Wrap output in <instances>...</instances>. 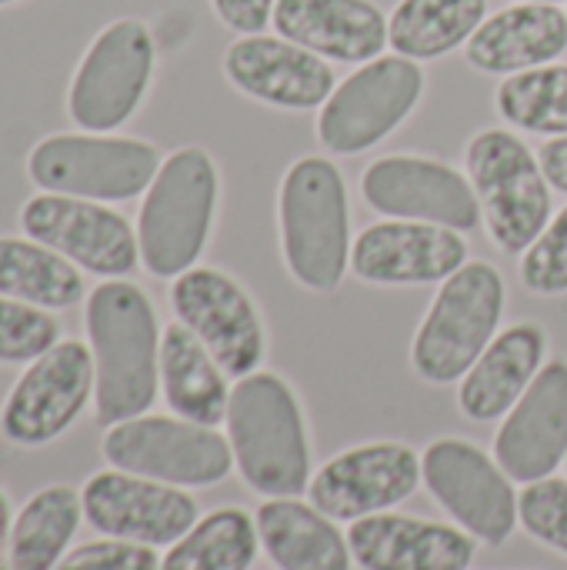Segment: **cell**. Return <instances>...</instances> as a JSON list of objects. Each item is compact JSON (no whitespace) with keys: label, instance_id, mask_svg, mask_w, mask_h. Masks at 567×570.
<instances>
[{"label":"cell","instance_id":"cell-1","mask_svg":"<svg viewBox=\"0 0 567 570\" xmlns=\"http://www.w3.org/2000/svg\"><path fill=\"white\" fill-rule=\"evenodd\" d=\"M87 337L97 367V421L140 417L160 384V334L147 294L130 281H104L87 297Z\"/></svg>","mask_w":567,"mask_h":570},{"label":"cell","instance_id":"cell-2","mask_svg":"<svg viewBox=\"0 0 567 570\" xmlns=\"http://www.w3.org/2000/svg\"><path fill=\"white\" fill-rule=\"evenodd\" d=\"M227 434L244 481L264 498H294L307 488L311 451L294 391L277 374H247L231 391Z\"/></svg>","mask_w":567,"mask_h":570},{"label":"cell","instance_id":"cell-3","mask_svg":"<svg viewBox=\"0 0 567 570\" xmlns=\"http://www.w3.org/2000/svg\"><path fill=\"white\" fill-rule=\"evenodd\" d=\"M284 261L307 291H334L351 261V210L341 170L324 157H301L281 184Z\"/></svg>","mask_w":567,"mask_h":570},{"label":"cell","instance_id":"cell-4","mask_svg":"<svg viewBox=\"0 0 567 570\" xmlns=\"http://www.w3.org/2000/svg\"><path fill=\"white\" fill-rule=\"evenodd\" d=\"M217 207V167L207 150L180 147L174 150L137 217L140 261L154 277H180L201 257Z\"/></svg>","mask_w":567,"mask_h":570},{"label":"cell","instance_id":"cell-5","mask_svg":"<svg viewBox=\"0 0 567 570\" xmlns=\"http://www.w3.org/2000/svg\"><path fill=\"white\" fill-rule=\"evenodd\" d=\"M505 311V281L495 264L475 261L454 271L424 314L411 361L431 384H454L495 341Z\"/></svg>","mask_w":567,"mask_h":570},{"label":"cell","instance_id":"cell-6","mask_svg":"<svg viewBox=\"0 0 567 570\" xmlns=\"http://www.w3.org/2000/svg\"><path fill=\"white\" fill-rule=\"evenodd\" d=\"M465 160L495 244L508 254L528 250L551 220V184L541 160L525 140L498 127L481 130Z\"/></svg>","mask_w":567,"mask_h":570},{"label":"cell","instance_id":"cell-7","mask_svg":"<svg viewBox=\"0 0 567 570\" xmlns=\"http://www.w3.org/2000/svg\"><path fill=\"white\" fill-rule=\"evenodd\" d=\"M27 170L30 180L47 194L104 204L144 194L160 170V154L137 137L53 134L30 150Z\"/></svg>","mask_w":567,"mask_h":570},{"label":"cell","instance_id":"cell-8","mask_svg":"<svg viewBox=\"0 0 567 570\" xmlns=\"http://www.w3.org/2000/svg\"><path fill=\"white\" fill-rule=\"evenodd\" d=\"M424 94V70L411 57H374L324 100L317 137L331 154H361L408 120Z\"/></svg>","mask_w":567,"mask_h":570},{"label":"cell","instance_id":"cell-9","mask_svg":"<svg viewBox=\"0 0 567 570\" xmlns=\"http://www.w3.org/2000/svg\"><path fill=\"white\" fill-rule=\"evenodd\" d=\"M104 458L127 474L174 488H204L231 474L234 451L214 428L174 417H130L107 431Z\"/></svg>","mask_w":567,"mask_h":570},{"label":"cell","instance_id":"cell-10","mask_svg":"<svg viewBox=\"0 0 567 570\" xmlns=\"http://www.w3.org/2000/svg\"><path fill=\"white\" fill-rule=\"evenodd\" d=\"M154 73V37L147 23L124 17L104 27L87 47L74 83L70 117L90 134L117 130L140 107Z\"/></svg>","mask_w":567,"mask_h":570},{"label":"cell","instance_id":"cell-11","mask_svg":"<svg viewBox=\"0 0 567 570\" xmlns=\"http://www.w3.org/2000/svg\"><path fill=\"white\" fill-rule=\"evenodd\" d=\"M97 384L94 351L80 341H57L47 354L30 361L23 377L7 394L0 431L20 448L57 441L87 407Z\"/></svg>","mask_w":567,"mask_h":570},{"label":"cell","instance_id":"cell-12","mask_svg":"<svg viewBox=\"0 0 567 570\" xmlns=\"http://www.w3.org/2000/svg\"><path fill=\"white\" fill-rule=\"evenodd\" d=\"M428 491L478 541L498 548L518 524V498L505 471L468 441H434L421 458Z\"/></svg>","mask_w":567,"mask_h":570},{"label":"cell","instance_id":"cell-13","mask_svg":"<svg viewBox=\"0 0 567 570\" xmlns=\"http://www.w3.org/2000/svg\"><path fill=\"white\" fill-rule=\"evenodd\" d=\"M20 227L30 240L63 254L90 274L120 277L137 267V234L100 200L37 194L20 207Z\"/></svg>","mask_w":567,"mask_h":570},{"label":"cell","instance_id":"cell-14","mask_svg":"<svg viewBox=\"0 0 567 570\" xmlns=\"http://www.w3.org/2000/svg\"><path fill=\"white\" fill-rule=\"evenodd\" d=\"M170 304L177 321L201 337L227 377L257 371L264 357V327L254 301L234 277L214 267H190L174 281Z\"/></svg>","mask_w":567,"mask_h":570},{"label":"cell","instance_id":"cell-15","mask_svg":"<svg viewBox=\"0 0 567 570\" xmlns=\"http://www.w3.org/2000/svg\"><path fill=\"white\" fill-rule=\"evenodd\" d=\"M364 200L388 217L441 224L451 230H475L481 200L471 180L454 167L428 157L391 154L374 160L361 177Z\"/></svg>","mask_w":567,"mask_h":570},{"label":"cell","instance_id":"cell-16","mask_svg":"<svg viewBox=\"0 0 567 570\" xmlns=\"http://www.w3.org/2000/svg\"><path fill=\"white\" fill-rule=\"evenodd\" d=\"M80 501L94 531L147 548L177 544L197 524V501L190 494L127 471L94 474Z\"/></svg>","mask_w":567,"mask_h":570},{"label":"cell","instance_id":"cell-17","mask_svg":"<svg viewBox=\"0 0 567 570\" xmlns=\"http://www.w3.org/2000/svg\"><path fill=\"white\" fill-rule=\"evenodd\" d=\"M421 478V458L411 448L368 444L328 461L307 484V494L331 521H361L408 501Z\"/></svg>","mask_w":567,"mask_h":570},{"label":"cell","instance_id":"cell-18","mask_svg":"<svg viewBox=\"0 0 567 570\" xmlns=\"http://www.w3.org/2000/svg\"><path fill=\"white\" fill-rule=\"evenodd\" d=\"M224 73L247 97L287 110L324 107L334 94L331 63L287 37L247 33L234 40L224 57Z\"/></svg>","mask_w":567,"mask_h":570},{"label":"cell","instance_id":"cell-19","mask_svg":"<svg viewBox=\"0 0 567 570\" xmlns=\"http://www.w3.org/2000/svg\"><path fill=\"white\" fill-rule=\"evenodd\" d=\"M468 264V244L458 230L424 220H388L361 230L351 247V267L368 284H434Z\"/></svg>","mask_w":567,"mask_h":570},{"label":"cell","instance_id":"cell-20","mask_svg":"<svg viewBox=\"0 0 567 570\" xmlns=\"http://www.w3.org/2000/svg\"><path fill=\"white\" fill-rule=\"evenodd\" d=\"M495 458L511 481L535 484L567 458V364L551 361L511 407L495 438Z\"/></svg>","mask_w":567,"mask_h":570},{"label":"cell","instance_id":"cell-21","mask_svg":"<svg viewBox=\"0 0 567 570\" xmlns=\"http://www.w3.org/2000/svg\"><path fill=\"white\" fill-rule=\"evenodd\" d=\"M348 548L364 570H465L475 561V541L468 534L401 514L354 521Z\"/></svg>","mask_w":567,"mask_h":570},{"label":"cell","instance_id":"cell-22","mask_svg":"<svg viewBox=\"0 0 567 570\" xmlns=\"http://www.w3.org/2000/svg\"><path fill=\"white\" fill-rule=\"evenodd\" d=\"M281 37L328 60L368 63L388 47V17L371 0H277Z\"/></svg>","mask_w":567,"mask_h":570},{"label":"cell","instance_id":"cell-23","mask_svg":"<svg viewBox=\"0 0 567 570\" xmlns=\"http://www.w3.org/2000/svg\"><path fill=\"white\" fill-rule=\"evenodd\" d=\"M565 50L567 13L555 3H518L498 10L468 40L471 67L505 77L545 67Z\"/></svg>","mask_w":567,"mask_h":570},{"label":"cell","instance_id":"cell-24","mask_svg":"<svg viewBox=\"0 0 567 570\" xmlns=\"http://www.w3.org/2000/svg\"><path fill=\"white\" fill-rule=\"evenodd\" d=\"M548 337L538 324H515L501 331L488 351L465 374L458 404L471 421H495L508 414L541 371Z\"/></svg>","mask_w":567,"mask_h":570},{"label":"cell","instance_id":"cell-25","mask_svg":"<svg viewBox=\"0 0 567 570\" xmlns=\"http://www.w3.org/2000/svg\"><path fill=\"white\" fill-rule=\"evenodd\" d=\"M160 381L164 397L177 411V417L204 428H217L227 421L231 391L221 364L201 344V337L187 324H167L160 337Z\"/></svg>","mask_w":567,"mask_h":570},{"label":"cell","instance_id":"cell-26","mask_svg":"<svg viewBox=\"0 0 567 570\" xmlns=\"http://www.w3.org/2000/svg\"><path fill=\"white\" fill-rule=\"evenodd\" d=\"M257 534L281 570H351L348 538L321 514L291 498H271L257 511Z\"/></svg>","mask_w":567,"mask_h":570},{"label":"cell","instance_id":"cell-27","mask_svg":"<svg viewBox=\"0 0 567 570\" xmlns=\"http://www.w3.org/2000/svg\"><path fill=\"white\" fill-rule=\"evenodd\" d=\"M488 0H401L388 17V43L411 60H434L468 43Z\"/></svg>","mask_w":567,"mask_h":570},{"label":"cell","instance_id":"cell-28","mask_svg":"<svg viewBox=\"0 0 567 570\" xmlns=\"http://www.w3.org/2000/svg\"><path fill=\"white\" fill-rule=\"evenodd\" d=\"M0 297L63 311L84 297V277L74 261L37 240L0 237Z\"/></svg>","mask_w":567,"mask_h":570},{"label":"cell","instance_id":"cell-29","mask_svg":"<svg viewBox=\"0 0 567 570\" xmlns=\"http://www.w3.org/2000/svg\"><path fill=\"white\" fill-rule=\"evenodd\" d=\"M84 501L77 491L53 484L37 491L10 531V570H53L77 534Z\"/></svg>","mask_w":567,"mask_h":570},{"label":"cell","instance_id":"cell-30","mask_svg":"<svg viewBox=\"0 0 567 570\" xmlns=\"http://www.w3.org/2000/svg\"><path fill=\"white\" fill-rule=\"evenodd\" d=\"M257 528L237 511L224 508L197 521L160 561V570H247L257 558Z\"/></svg>","mask_w":567,"mask_h":570},{"label":"cell","instance_id":"cell-31","mask_svg":"<svg viewBox=\"0 0 567 570\" xmlns=\"http://www.w3.org/2000/svg\"><path fill=\"white\" fill-rule=\"evenodd\" d=\"M498 114L511 127L567 137V63L511 73L498 87Z\"/></svg>","mask_w":567,"mask_h":570},{"label":"cell","instance_id":"cell-32","mask_svg":"<svg viewBox=\"0 0 567 570\" xmlns=\"http://www.w3.org/2000/svg\"><path fill=\"white\" fill-rule=\"evenodd\" d=\"M60 324L33 304L0 297V361L27 364L47 354L57 344Z\"/></svg>","mask_w":567,"mask_h":570},{"label":"cell","instance_id":"cell-33","mask_svg":"<svg viewBox=\"0 0 567 570\" xmlns=\"http://www.w3.org/2000/svg\"><path fill=\"white\" fill-rule=\"evenodd\" d=\"M521 281L531 294L567 291V204L548 220L538 240L521 257Z\"/></svg>","mask_w":567,"mask_h":570},{"label":"cell","instance_id":"cell-34","mask_svg":"<svg viewBox=\"0 0 567 570\" xmlns=\"http://www.w3.org/2000/svg\"><path fill=\"white\" fill-rule=\"evenodd\" d=\"M518 518L541 544L567 554V481H535L518 498Z\"/></svg>","mask_w":567,"mask_h":570},{"label":"cell","instance_id":"cell-35","mask_svg":"<svg viewBox=\"0 0 567 570\" xmlns=\"http://www.w3.org/2000/svg\"><path fill=\"white\" fill-rule=\"evenodd\" d=\"M53 570H160V558L147 544L110 538L70 551Z\"/></svg>","mask_w":567,"mask_h":570},{"label":"cell","instance_id":"cell-36","mask_svg":"<svg viewBox=\"0 0 567 570\" xmlns=\"http://www.w3.org/2000/svg\"><path fill=\"white\" fill-rule=\"evenodd\" d=\"M217 17L237 30V33H261L274 20V3L277 0H211Z\"/></svg>","mask_w":567,"mask_h":570},{"label":"cell","instance_id":"cell-37","mask_svg":"<svg viewBox=\"0 0 567 570\" xmlns=\"http://www.w3.org/2000/svg\"><path fill=\"white\" fill-rule=\"evenodd\" d=\"M538 160H541V170H545L548 184H551L555 190H565L567 194V137L548 140V144L541 147Z\"/></svg>","mask_w":567,"mask_h":570},{"label":"cell","instance_id":"cell-38","mask_svg":"<svg viewBox=\"0 0 567 570\" xmlns=\"http://www.w3.org/2000/svg\"><path fill=\"white\" fill-rule=\"evenodd\" d=\"M10 508L7 498L0 494V570H10Z\"/></svg>","mask_w":567,"mask_h":570},{"label":"cell","instance_id":"cell-39","mask_svg":"<svg viewBox=\"0 0 567 570\" xmlns=\"http://www.w3.org/2000/svg\"><path fill=\"white\" fill-rule=\"evenodd\" d=\"M521 3H558V0H521Z\"/></svg>","mask_w":567,"mask_h":570},{"label":"cell","instance_id":"cell-40","mask_svg":"<svg viewBox=\"0 0 567 570\" xmlns=\"http://www.w3.org/2000/svg\"><path fill=\"white\" fill-rule=\"evenodd\" d=\"M3 3H13V0H0V7H3Z\"/></svg>","mask_w":567,"mask_h":570}]
</instances>
